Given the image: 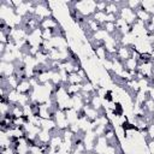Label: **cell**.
<instances>
[{
	"mask_svg": "<svg viewBox=\"0 0 154 154\" xmlns=\"http://www.w3.org/2000/svg\"><path fill=\"white\" fill-rule=\"evenodd\" d=\"M54 120L57 123V129L60 130V131H64V130H67L70 128V123L66 118V113L65 111H61V109H57L55 114H54Z\"/></svg>",
	"mask_w": 154,
	"mask_h": 154,
	"instance_id": "1",
	"label": "cell"
},
{
	"mask_svg": "<svg viewBox=\"0 0 154 154\" xmlns=\"http://www.w3.org/2000/svg\"><path fill=\"white\" fill-rule=\"evenodd\" d=\"M120 18H123L128 24H130V25H132L136 20H137V17H136V13H135V11H132V10H130L126 5L125 6H123L122 8H119V14H118Z\"/></svg>",
	"mask_w": 154,
	"mask_h": 154,
	"instance_id": "2",
	"label": "cell"
},
{
	"mask_svg": "<svg viewBox=\"0 0 154 154\" xmlns=\"http://www.w3.org/2000/svg\"><path fill=\"white\" fill-rule=\"evenodd\" d=\"M116 55H117V58H118L122 63L126 61V60L130 59L131 55H132V48H131V46L129 47V46H122V45H120V46L118 47V49H117Z\"/></svg>",
	"mask_w": 154,
	"mask_h": 154,
	"instance_id": "3",
	"label": "cell"
},
{
	"mask_svg": "<svg viewBox=\"0 0 154 154\" xmlns=\"http://www.w3.org/2000/svg\"><path fill=\"white\" fill-rule=\"evenodd\" d=\"M16 72V64L14 63H4L0 64V77H10Z\"/></svg>",
	"mask_w": 154,
	"mask_h": 154,
	"instance_id": "4",
	"label": "cell"
},
{
	"mask_svg": "<svg viewBox=\"0 0 154 154\" xmlns=\"http://www.w3.org/2000/svg\"><path fill=\"white\" fill-rule=\"evenodd\" d=\"M32 85L30 83L29 79H23V81H19L18 83V87H17V91L19 94H25V95H30L32 93Z\"/></svg>",
	"mask_w": 154,
	"mask_h": 154,
	"instance_id": "5",
	"label": "cell"
},
{
	"mask_svg": "<svg viewBox=\"0 0 154 154\" xmlns=\"http://www.w3.org/2000/svg\"><path fill=\"white\" fill-rule=\"evenodd\" d=\"M137 71H140L146 78H150L154 73V69H153V63H143V64H138L137 66Z\"/></svg>",
	"mask_w": 154,
	"mask_h": 154,
	"instance_id": "6",
	"label": "cell"
},
{
	"mask_svg": "<svg viewBox=\"0 0 154 154\" xmlns=\"http://www.w3.org/2000/svg\"><path fill=\"white\" fill-rule=\"evenodd\" d=\"M59 25H60L59 22L54 17H49V18L42 19L41 23H40V28L42 30H46V29H57Z\"/></svg>",
	"mask_w": 154,
	"mask_h": 154,
	"instance_id": "7",
	"label": "cell"
},
{
	"mask_svg": "<svg viewBox=\"0 0 154 154\" xmlns=\"http://www.w3.org/2000/svg\"><path fill=\"white\" fill-rule=\"evenodd\" d=\"M108 146V141L105 138V136H100L96 138L95 141V146H94V152L96 154H103L106 147Z\"/></svg>",
	"mask_w": 154,
	"mask_h": 154,
	"instance_id": "8",
	"label": "cell"
},
{
	"mask_svg": "<svg viewBox=\"0 0 154 154\" xmlns=\"http://www.w3.org/2000/svg\"><path fill=\"white\" fill-rule=\"evenodd\" d=\"M83 111H84V114H85V118L90 122H94L96 120V118L100 116V112L96 111L95 108H93L90 105H87L83 107Z\"/></svg>",
	"mask_w": 154,
	"mask_h": 154,
	"instance_id": "9",
	"label": "cell"
},
{
	"mask_svg": "<svg viewBox=\"0 0 154 154\" xmlns=\"http://www.w3.org/2000/svg\"><path fill=\"white\" fill-rule=\"evenodd\" d=\"M123 64H124V69L128 70L129 72H131V75H132V77H134L135 73H136V71H137L138 61H137L135 58H130V59H128L126 61H124Z\"/></svg>",
	"mask_w": 154,
	"mask_h": 154,
	"instance_id": "10",
	"label": "cell"
},
{
	"mask_svg": "<svg viewBox=\"0 0 154 154\" xmlns=\"http://www.w3.org/2000/svg\"><path fill=\"white\" fill-rule=\"evenodd\" d=\"M85 28H88V30H90L91 34H95V32H97L99 30L102 29V25L99 24L93 17H90V18H87V25H85Z\"/></svg>",
	"mask_w": 154,
	"mask_h": 154,
	"instance_id": "11",
	"label": "cell"
},
{
	"mask_svg": "<svg viewBox=\"0 0 154 154\" xmlns=\"http://www.w3.org/2000/svg\"><path fill=\"white\" fill-rule=\"evenodd\" d=\"M51 138H52V132L47 131V130H43V129L37 135V142L42 143V144H49Z\"/></svg>",
	"mask_w": 154,
	"mask_h": 154,
	"instance_id": "12",
	"label": "cell"
},
{
	"mask_svg": "<svg viewBox=\"0 0 154 154\" xmlns=\"http://www.w3.org/2000/svg\"><path fill=\"white\" fill-rule=\"evenodd\" d=\"M41 129L53 132L57 130V123L54 119H41Z\"/></svg>",
	"mask_w": 154,
	"mask_h": 154,
	"instance_id": "13",
	"label": "cell"
},
{
	"mask_svg": "<svg viewBox=\"0 0 154 154\" xmlns=\"http://www.w3.org/2000/svg\"><path fill=\"white\" fill-rule=\"evenodd\" d=\"M135 13H136L137 19H138V20H141V22H143L144 24H147V23L150 20V18H152V16H150V14H149L147 11H144L142 7L137 8V10L135 11Z\"/></svg>",
	"mask_w": 154,
	"mask_h": 154,
	"instance_id": "14",
	"label": "cell"
},
{
	"mask_svg": "<svg viewBox=\"0 0 154 154\" xmlns=\"http://www.w3.org/2000/svg\"><path fill=\"white\" fill-rule=\"evenodd\" d=\"M65 88H66V91L67 94L72 97L77 94H79L82 91V84H65Z\"/></svg>",
	"mask_w": 154,
	"mask_h": 154,
	"instance_id": "15",
	"label": "cell"
},
{
	"mask_svg": "<svg viewBox=\"0 0 154 154\" xmlns=\"http://www.w3.org/2000/svg\"><path fill=\"white\" fill-rule=\"evenodd\" d=\"M94 55L100 60H106L107 57H108V53H107V49L105 48V46H101V47H97V48H94Z\"/></svg>",
	"mask_w": 154,
	"mask_h": 154,
	"instance_id": "16",
	"label": "cell"
},
{
	"mask_svg": "<svg viewBox=\"0 0 154 154\" xmlns=\"http://www.w3.org/2000/svg\"><path fill=\"white\" fill-rule=\"evenodd\" d=\"M10 114H11L13 118H20V117H24V109H23V106L18 105V103L12 105V108H11Z\"/></svg>",
	"mask_w": 154,
	"mask_h": 154,
	"instance_id": "17",
	"label": "cell"
},
{
	"mask_svg": "<svg viewBox=\"0 0 154 154\" xmlns=\"http://www.w3.org/2000/svg\"><path fill=\"white\" fill-rule=\"evenodd\" d=\"M67 83L69 84H82V83H84V81L77 72H72V73H69Z\"/></svg>",
	"mask_w": 154,
	"mask_h": 154,
	"instance_id": "18",
	"label": "cell"
},
{
	"mask_svg": "<svg viewBox=\"0 0 154 154\" xmlns=\"http://www.w3.org/2000/svg\"><path fill=\"white\" fill-rule=\"evenodd\" d=\"M102 29H103L108 35H113V34H116V32L118 31L116 23H111V22H106V23L102 25Z\"/></svg>",
	"mask_w": 154,
	"mask_h": 154,
	"instance_id": "19",
	"label": "cell"
},
{
	"mask_svg": "<svg viewBox=\"0 0 154 154\" xmlns=\"http://www.w3.org/2000/svg\"><path fill=\"white\" fill-rule=\"evenodd\" d=\"M124 153L120 148V146H112V144H108L103 152V154H122Z\"/></svg>",
	"mask_w": 154,
	"mask_h": 154,
	"instance_id": "20",
	"label": "cell"
},
{
	"mask_svg": "<svg viewBox=\"0 0 154 154\" xmlns=\"http://www.w3.org/2000/svg\"><path fill=\"white\" fill-rule=\"evenodd\" d=\"M107 14H119V7L113 2V1H108L107 4V7H106V11H105Z\"/></svg>",
	"mask_w": 154,
	"mask_h": 154,
	"instance_id": "21",
	"label": "cell"
},
{
	"mask_svg": "<svg viewBox=\"0 0 154 154\" xmlns=\"http://www.w3.org/2000/svg\"><path fill=\"white\" fill-rule=\"evenodd\" d=\"M106 17H107V13H106V12H99V11H96V12L93 14V18H94L99 24H101V25H103V24L106 23Z\"/></svg>",
	"mask_w": 154,
	"mask_h": 154,
	"instance_id": "22",
	"label": "cell"
},
{
	"mask_svg": "<svg viewBox=\"0 0 154 154\" xmlns=\"http://www.w3.org/2000/svg\"><path fill=\"white\" fill-rule=\"evenodd\" d=\"M142 107H143V109H144L147 113L153 114V113H154V100L147 99V101L142 105Z\"/></svg>",
	"mask_w": 154,
	"mask_h": 154,
	"instance_id": "23",
	"label": "cell"
},
{
	"mask_svg": "<svg viewBox=\"0 0 154 154\" xmlns=\"http://www.w3.org/2000/svg\"><path fill=\"white\" fill-rule=\"evenodd\" d=\"M126 6H128L130 10L136 11L137 8L141 7V1H140V0H128V1H126Z\"/></svg>",
	"mask_w": 154,
	"mask_h": 154,
	"instance_id": "24",
	"label": "cell"
},
{
	"mask_svg": "<svg viewBox=\"0 0 154 154\" xmlns=\"http://www.w3.org/2000/svg\"><path fill=\"white\" fill-rule=\"evenodd\" d=\"M107 4H108V1H103V0L96 1V11L105 12L106 11V7H107Z\"/></svg>",
	"mask_w": 154,
	"mask_h": 154,
	"instance_id": "25",
	"label": "cell"
},
{
	"mask_svg": "<svg viewBox=\"0 0 154 154\" xmlns=\"http://www.w3.org/2000/svg\"><path fill=\"white\" fill-rule=\"evenodd\" d=\"M147 148H148V150H149L150 154H154V140L147 141Z\"/></svg>",
	"mask_w": 154,
	"mask_h": 154,
	"instance_id": "26",
	"label": "cell"
},
{
	"mask_svg": "<svg viewBox=\"0 0 154 154\" xmlns=\"http://www.w3.org/2000/svg\"><path fill=\"white\" fill-rule=\"evenodd\" d=\"M147 93H148V96H149V99L154 100V85H150V87L148 88Z\"/></svg>",
	"mask_w": 154,
	"mask_h": 154,
	"instance_id": "27",
	"label": "cell"
},
{
	"mask_svg": "<svg viewBox=\"0 0 154 154\" xmlns=\"http://www.w3.org/2000/svg\"><path fill=\"white\" fill-rule=\"evenodd\" d=\"M88 154H96V153H95V152H94V150H93V152H89V153H88Z\"/></svg>",
	"mask_w": 154,
	"mask_h": 154,
	"instance_id": "28",
	"label": "cell"
},
{
	"mask_svg": "<svg viewBox=\"0 0 154 154\" xmlns=\"http://www.w3.org/2000/svg\"><path fill=\"white\" fill-rule=\"evenodd\" d=\"M152 117H153V123H152V124H154V113L152 114Z\"/></svg>",
	"mask_w": 154,
	"mask_h": 154,
	"instance_id": "29",
	"label": "cell"
},
{
	"mask_svg": "<svg viewBox=\"0 0 154 154\" xmlns=\"http://www.w3.org/2000/svg\"><path fill=\"white\" fill-rule=\"evenodd\" d=\"M153 69H154V61H153Z\"/></svg>",
	"mask_w": 154,
	"mask_h": 154,
	"instance_id": "30",
	"label": "cell"
}]
</instances>
